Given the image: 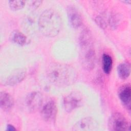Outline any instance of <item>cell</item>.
Wrapping results in <instances>:
<instances>
[{"label": "cell", "mask_w": 131, "mask_h": 131, "mask_svg": "<svg viewBox=\"0 0 131 131\" xmlns=\"http://www.w3.org/2000/svg\"><path fill=\"white\" fill-rule=\"evenodd\" d=\"M80 47V60L82 67L86 70H92L95 63L96 56L91 33L84 31L79 38Z\"/></svg>", "instance_id": "obj_3"}, {"label": "cell", "mask_w": 131, "mask_h": 131, "mask_svg": "<svg viewBox=\"0 0 131 131\" xmlns=\"http://www.w3.org/2000/svg\"><path fill=\"white\" fill-rule=\"evenodd\" d=\"M7 130H9V131H13V130H15L16 129L15 128V127L12 126V125L10 124H8L7 126V128H6Z\"/></svg>", "instance_id": "obj_19"}, {"label": "cell", "mask_w": 131, "mask_h": 131, "mask_svg": "<svg viewBox=\"0 0 131 131\" xmlns=\"http://www.w3.org/2000/svg\"><path fill=\"white\" fill-rule=\"evenodd\" d=\"M57 106L53 100L47 102L41 107L40 114L42 119L47 122H53L55 120L57 115Z\"/></svg>", "instance_id": "obj_6"}, {"label": "cell", "mask_w": 131, "mask_h": 131, "mask_svg": "<svg viewBox=\"0 0 131 131\" xmlns=\"http://www.w3.org/2000/svg\"><path fill=\"white\" fill-rule=\"evenodd\" d=\"M102 68L106 74H109L111 71L113 60L112 57L108 54H104L102 56Z\"/></svg>", "instance_id": "obj_15"}, {"label": "cell", "mask_w": 131, "mask_h": 131, "mask_svg": "<svg viewBox=\"0 0 131 131\" xmlns=\"http://www.w3.org/2000/svg\"><path fill=\"white\" fill-rule=\"evenodd\" d=\"M129 127L125 117L120 113L113 114L108 121V128L111 131L126 130Z\"/></svg>", "instance_id": "obj_5"}, {"label": "cell", "mask_w": 131, "mask_h": 131, "mask_svg": "<svg viewBox=\"0 0 131 131\" xmlns=\"http://www.w3.org/2000/svg\"><path fill=\"white\" fill-rule=\"evenodd\" d=\"M26 76V71L24 69H17L5 80L4 83L9 86L15 85L22 81Z\"/></svg>", "instance_id": "obj_10"}, {"label": "cell", "mask_w": 131, "mask_h": 131, "mask_svg": "<svg viewBox=\"0 0 131 131\" xmlns=\"http://www.w3.org/2000/svg\"><path fill=\"white\" fill-rule=\"evenodd\" d=\"M118 74L119 77L122 79L127 78L130 73V66L128 62H122L117 67Z\"/></svg>", "instance_id": "obj_14"}, {"label": "cell", "mask_w": 131, "mask_h": 131, "mask_svg": "<svg viewBox=\"0 0 131 131\" xmlns=\"http://www.w3.org/2000/svg\"><path fill=\"white\" fill-rule=\"evenodd\" d=\"M119 97L122 104L129 110L130 108L131 89L129 84L122 86L119 91Z\"/></svg>", "instance_id": "obj_11"}, {"label": "cell", "mask_w": 131, "mask_h": 131, "mask_svg": "<svg viewBox=\"0 0 131 131\" xmlns=\"http://www.w3.org/2000/svg\"><path fill=\"white\" fill-rule=\"evenodd\" d=\"M49 81L56 86L63 88L73 84L76 80L77 73L72 66L53 62L49 64L46 70Z\"/></svg>", "instance_id": "obj_1"}, {"label": "cell", "mask_w": 131, "mask_h": 131, "mask_svg": "<svg viewBox=\"0 0 131 131\" xmlns=\"http://www.w3.org/2000/svg\"><path fill=\"white\" fill-rule=\"evenodd\" d=\"M105 14H101L99 16H98L96 19L95 21L98 25H99L101 28L104 29L107 27V24H108L109 17H106Z\"/></svg>", "instance_id": "obj_16"}, {"label": "cell", "mask_w": 131, "mask_h": 131, "mask_svg": "<svg viewBox=\"0 0 131 131\" xmlns=\"http://www.w3.org/2000/svg\"><path fill=\"white\" fill-rule=\"evenodd\" d=\"M10 38L11 41L13 42L19 46L25 45L27 40V38L26 35L18 30L13 31L10 36Z\"/></svg>", "instance_id": "obj_13"}, {"label": "cell", "mask_w": 131, "mask_h": 131, "mask_svg": "<svg viewBox=\"0 0 131 131\" xmlns=\"http://www.w3.org/2000/svg\"><path fill=\"white\" fill-rule=\"evenodd\" d=\"M98 127L97 122L92 117H86L81 119L75 124L72 127L75 131H92L97 130Z\"/></svg>", "instance_id": "obj_7"}, {"label": "cell", "mask_w": 131, "mask_h": 131, "mask_svg": "<svg viewBox=\"0 0 131 131\" xmlns=\"http://www.w3.org/2000/svg\"><path fill=\"white\" fill-rule=\"evenodd\" d=\"M41 1H32L29 2L28 4L29 8L31 10H35L41 4Z\"/></svg>", "instance_id": "obj_18"}, {"label": "cell", "mask_w": 131, "mask_h": 131, "mask_svg": "<svg viewBox=\"0 0 131 131\" xmlns=\"http://www.w3.org/2000/svg\"><path fill=\"white\" fill-rule=\"evenodd\" d=\"M83 101L82 94L77 91L71 92L63 99V106L64 110L70 113L81 106Z\"/></svg>", "instance_id": "obj_4"}, {"label": "cell", "mask_w": 131, "mask_h": 131, "mask_svg": "<svg viewBox=\"0 0 131 131\" xmlns=\"http://www.w3.org/2000/svg\"><path fill=\"white\" fill-rule=\"evenodd\" d=\"M14 105V99L8 93L1 92L0 93V106L4 111L10 110Z\"/></svg>", "instance_id": "obj_12"}, {"label": "cell", "mask_w": 131, "mask_h": 131, "mask_svg": "<svg viewBox=\"0 0 131 131\" xmlns=\"http://www.w3.org/2000/svg\"><path fill=\"white\" fill-rule=\"evenodd\" d=\"M42 103V94L38 92H33L29 94L26 98V104L31 112H35L41 108Z\"/></svg>", "instance_id": "obj_8"}, {"label": "cell", "mask_w": 131, "mask_h": 131, "mask_svg": "<svg viewBox=\"0 0 131 131\" xmlns=\"http://www.w3.org/2000/svg\"><path fill=\"white\" fill-rule=\"evenodd\" d=\"M67 12L69 24L73 28H79L82 23L81 16L78 10L73 6H69Z\"/></svg>", "instance_id": "obj_9"}, {"label": "cell", "mask_w": 131, "mask_h": 131, "mask_svg": "<svg viewBox=\"0 0 131 131\" xmlns=\"http://www.w3.org/2000/svg\"><path fill=\"white\" fill-rule=\"evenodd\" d=\"M40 32L47 37L56 36L61 28V19L59 14L53 9L45 10L40 15L38 21Z\"/></svg>", "instance_id": "obj_2"}, {"label": "cell", "mask_w": 131, "mask_h": 131, "mask_svg": "<svg viewBox=\"0 0 131 131\" xmlns=\"http://www.w3.org/2000/svg\"><path fill=\"white\" fill-rule=\"evenodd\" d=\"M10 8L14 11L22 9L26 3V2L22 0L19 1H9L8 2Z\"/></svg>", "instance_id": "obj_17"}]
</instances>
